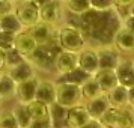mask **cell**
<instances>
[{
  "instance_id": "obj_1",
  "label": "cell",
  "mask_w": 134,
  "mask_h": 128,
  "mask_svg": "<svg viewBox=\"0 0 134 128\" xmlns=\"http://www.w3.org/2000/svg\"><path fill=\"white\" fill-rule=\"evenodd\" d=\"M81 26L80 30L83 35L91 39H95L98 42L104 41V45H109L107 42L113 41L116 30L121 27V20L113 12V8L105 9V11H97V9H89L87 12L80 15Z\"/></svg>"
},
{
  "instance_id": "obj_2",
  "label": "cell",
  "mask_w": 134,
  "mask_h": 128,
  "mask_svg": "<svg viewBox=\"0 0 134 128\" xmlns=\"http://www.w3.org/2000/svg\"><path fill=\"white\" fill-rule=\"evenodd\" d=\"M56 42L59 45V48L74 51V53H79L80 50H83L87 45V41H86V36L83 35V32L77 27H72V26L68 24H63L62 27L57 29Z\"/></svg>"
},
{
  "instance_id": "obj_3",
  "label": "cell",
  "mask_w": 134,
  "mask_h": 128,
  "mask_svg": "<svg viewBox=\"0 0 134 128\" xmlns=\"http://www.w3.org/2000/svg\"><path fill=\"white\" fill-rule=\"evenodd\" d=\"M59 45L57 42L53 44H39L35 47V50L32 51L30 54L27 56L26 59L29 62H32V65L41 69H48L53 66V62H54L56 53L59 51Z\"/></svg>"
},
{
  "instance_id": "obj_4",
  "label": "cell",
  "mask_w": 134,
  "mask_h": 128,
  "mask_svg": "<svg viewBox=\"0 0 134 128\" xmlns=\"http://www.w3.org/2000/svg\"><path fill=\"white\" fill-rule=\"evenodd\" d=\"M83 95L80 86L66 83V81H56V104L63 109H69L81 103Z\"/></svg>"
},
{
  "instance_id": "obj_5",
  "label": "cell",
  "mask_w": 134,
  "mask_h": 128,
  "mask_svg": "<svg viewBox=\"0 0 134 128\" xmlns=\"http://www.w3.org/2000/svg\"><path fill=\"white\" fill-rule=\"evenodd\" d=\"M14 12L18 17L21 26L27 29L39 21V6H36L32 0H20L17 6L14 8Z\"/></svg>"
},
{
  "instance_id": "obj_6",
  "label": "cell",
  "mask_w": 134,
  "mask_h": 128,
  "mask_svg": "<svg viewBox=\"0 0 134 128\" xmlns=\"http://www.w3.org/2000/svg\"><path fill=\"white\" fill-rule=\"evenodd\" d=\"M32 38L36 41V44H53L56 42V35H57V27L54 24H50L45 21H38L33 26L27 27Z\"/></svg>"
},
{
  "instance_id": "obj_7",
  "label": "cell",
  "mask_w": 134,
  "mask_h": 128,
  "mask_svg": "<svg viewBox=\"0 0 134 128\" xmlns=\"http://www.w3.org/2000/svg\"><path fill=\"white\" fill-rule=\"evenodd\" d=\"M29 107V112H30L32 116V122L29 128L32 127H53L51 124V116H50V105L41 103V101H36L33 99L27 104Z\"/></svg>"
},
{
  "instance_id": "obj_8",
  "label": "cell",
  "mask_w": 134,
  "mask_h": 128,
  "mask_svg": "<svg viewBox=\"0 0 134 128\" xmlns=\"http://www.w3.org/2000/svg\"><path fill=\"white\" fill-rule=\"evenodd\" d=\"M62 0H48L47 3H44L39 8V20L50 23V24L57 26L63 18V6H62Z\"/></svg>"
},
{
  "instance_id": "obj_9",
  "label": "cell",
  "mask_w": 134,
  "mask_h": 128,
  "mask_svg": "<svg viewBox=\"0 0 134 128\" xmlns=\"http://www.w3.org/2000/svg\"><path fill=\"white\" fill-rule=\"evenodd\" d=\"M95 50H97L99 69H115L118 63L122 60V53L110 45H101Z\"/></svg>"
},
{
  "instance_id": "obj_10",
  "label": "cell",
  "mask_w": 134,
  "mask_h": 128,
  "mask_svg": "<svg viewBox=\"0 0 134 128\" xmlns=\"http://www.w3.org/2000/svg\"><path fill=\"white\" fill-rule=\"evenodd\" d=\"M53 66L59 74H66L72 71L74 68L79 66V56L74 51H68V50H59L56 53Z\"/></svg>"
},
{
  "instance_id": "obj_11",
  "label": "cell",
  "mask_w": 134,
  "mask_h": 128,
  "mask_svg": "<svg viewBox=\"0 0 134 128\" xmlns=\"http://www.w3.org/2000/svg\"><path fill=\"white\" fill-rule=\"evenodd\" d=\"M91 119V115L86 109V105L77 104L74 107L66 109V118H65V125L69 128H83L86 122Z\"/></svg>"
},
{
  "instance_id": "obj_12",
  "label": "cell",
  "mask_w": 134,
  "mask_h": 128,
  "mask_svg": "<svg viewBox=\"0 0 134 128\" xmlns=\"http://www.w3.org/2000/svg\"><path fill=\"white\" fill-rule=\"evenodd\" d=\"M38 83H39V79H38V77H30V79L24 80V81L17 83V87H15V97H17V99H18V103L29 104L30 101L35 99Z\"/></svg>"
},
{
  "instance_id": "obj_13",
  "label": "cell",
  "mask_w": 134,
  "mask_h": 128,
  "mask_svg": "<svg viewBox=\"0 0 134 128\" xmlns=\"http://www.w3.org/2000/svg\"><path fill=\"white\" fill-rule=\"evenodd\" d=\"M79 66L81 69H85L87 74H93L99 69V63H98V56H97V50L92 48V47H87L86 45L83 50H80L79 53Z\"/></svg>"
},
{
  "instance_id": "obj_14",
  "label": "cell",
  "mask_w": 134,
  "mask_h": 128,
  "mask_svg": "<svg viewBox=\"0 0 134 128\" xmlns=\"http://www.w3.org/2000/svg\"><path fill=\"white\" fill-rule=\"evenodd\" d=\"M113 44H115V48H118L122 54L134 53V32L121 26L113 36Z\"/></svg>"
},
{
  "instance_id": "obj_15",
  "label": "cell",
  "mask_w": 134,
  "mask_h": 128,
  "mask_svg": "<svg viewBox=\"0 0 134 128\" xmlns=\"http://www.w3.org/2000/svg\"><path fill=\"white\" fill-rule=\"evenodd\" d=\"M115 74L116 79H118V83L125 87H130V86L134 85V65L133 60H125L122 57V60L118 63V66L115 68Z\"/></svg>"
},
{
  "instance_id": "obj_16",
  "label": "cell",
  "mask_w": 134,
  "mask_h": 128,
  "mask_svg": "<svg viewBox=\"0 0 134 128\" xmlns=\"http://www.w3.org/2000/svg\"><path fill=\"white\" fill-rule=\"evenodd\" d=\"M8 74L11 75V79L15 83H20V81H24V80L30 79V77H35V66L32 65V62L24 59V60H21L17 65L8 68Z\"/></svg>"
},
{
  "instance_id": "obj_17",
  "label": "cell",
  "mask_w": 134,
  "mask_h": 128,
  "mask_svg": "<svg viewBox=\"0 0 134 128\" xmlns=\"http://www.w3.org/2000/svg\"><path fill=\"white\" fill-rule=\"evenodd\" d=\"M35 99L47 104V105L54 104L56 103V81H50V80L39 81L36 87Z\"/></svg>"
},
{
  "instance_id": "obj_18",
  "label": "cell",
  "mask_w": 134,
  "mask_h": 128,
  "mask_svg": "<svg viewBox=\"0 0 134 128\" xmlns=\"http://www.w3.org/2000/svg\"><path fill=\"white\" fill-rule=\"evenodd\" d=\"M38 44L36 41L32 38V35L29 33V30H20L15 33V39H14V47L18 50L21 54L24 56V57H27V56L30 54L32 51L35 50V47H36Z\"/></svg>"
},
{
  "instance_id": "obj_19",
  "label": "cell",
  "mask_w": 134,
  "mask_h": 128,
  "mask_svg": "<svg viewBox=\"0 0 134 128\" xmlns=\"http://www.w3.org/2000/svg\"><path fill=\"white\" fill-rule=\"evenodd\" d=\"M93 79L97 80V83L99 85L103 93H107L110 89H113L118 83V79H116L115 69H98L97 73L92 75Z\"/></svg>"
},
{
  "instance_id": "obj_20",
  "label": "cell",
  "mask_w": 134,
  "mask_h": 128,
  "mask_svg": "<svg viewBox=\"0 0 134 128\" xmlns=\"http://www.w3.org/2000/svg\"><path fill=\"white\" fill-rule=\"evenodd\" d=\"M109 107H110V101L105 93H101V95L92 98V99H87V104H86V109L89 112L91 118H97V119H99Z\"/></svg>"
},
{
  "instance_id": "obj_21",
  "label": "cell",
  "mask_w": 134,
  "mask_h": 128,
  "mask_svg": "<svg viewBox=\"0 0 134 128\" xmlns=\"http://www.w3.org/2000/svg\"><path fill=\"white\" fill-rule=\"evenodd\" d=\"M105 95L109 98L110 105H113V107L122 109V107H127L128 105V87H125V86L116 85Z\"/></svg>"
},
{
  "instance_id": "obj_22",
  "label": "cell",
  "mask_w": 134,
  "mask_h": 128,
  "mask_svg": "<svg viewBox=\"0 0 134 128\" xmlns=\"http://www.w3.org/2000/svg\"><path fill=\"white\" fill-rule=\"evenodd\" d=\"M0 29H2V30H6V32L17 33V32L23 30L24 27L21 26L18 17L15 15V12L11 11V12H8V14H5V15L0 17Z\"/></svg>"
},
{
  "instance_id": "obj_23",
  "label": "cell",
  "mask_w": 134,
  "mask_h": 128,
  "mask_svg": "<svg viewBox=\"0 0 134 128\" xmlns=\"http://www.w3.org/2000/svg\"><path fill=\"white\" fill-rule=\"evenodd\" d=\"M89 77H91V74H87L85 69H81L80 66H77L66 74H60V79L57 80V81H66V83H72V85L81 86Z\"/></svg>"
},
{
  "instance_id": "obj_24",
  "label": "cell",
  "mask_w": 134,
  "mask_h": 128,
  "mask_svg": "<svg viewBox=\"0 0 134 128\" xmlns=\"http://www.w3.org/2000/svg\"><path fill=\"white\" fill-rule=\"evenodd\" d=\"M12 115L15 116L17 124H18L20 128H29V125H30V122H32V116H30L27 104L18 103L12 109Z\"/></svg>"
},
{
  "instance_id": "obj_25",
  "label": "cell",
  "mask_w": 134,
  "mask_h": 128,
  "mask_svg": "<svg viewBox=\"0 0 134 128\" xmlns=\"http://www.w3.org/2000/svg\"><path fill=\"white\" fill-rule=\"evenodd\" d=\"M15 87H17V83L11 79L9 74H0V95L3 99L15 97Z\"/></svg>"
},
{
  "instance_id": "obj_26",
  "label": "cell",
  "mask_w": 134,
  "mask_h": 128,
  "mask_svg": "<svg viewBox=\"0 0 134 128\" xmlns=\"http://www.w3.org/2000/svg\"><path fill=\"white\" fill-rule=\"evenodd\" d=\"M80 89H81V95H83L85 99H92V98H95V97H98V95L103 93L99 85L97 83V80L93 79L92 75L80 86Z\"/></svg>"
},
{
  "instance_id": "obj_27",
  "label": "cell",
  "mask_w": 134,
  "mask_h": 128,
  "mask_svg": "<svg viewBox=\"0 0 134 128\" xmlns=\"http://www.w3.org/2000/svg\"><path fill=\"white\" fill-rule=\"evenodd\" d=\"M119 115H121V109L110 105L109 109H107V110L103 113V116L99 118V121L103 122L104 127H115V128H118Z\"/></svg>"
},
{
  "instance_id": "obj_28",
  "label": "cell",
  "mask_w": 134,
  "mask_h": 128,
  "mask_svg": "<svg viewBox=\"0 0 134 128\" xmlns=\"http://www.w3.org/2000/svg\"><path fill=\"white\" fill-rule=\"evenodd\" d=\"M63 3H65V8L69 12L77 14V15H81V14L87 12L91 9V2L89 0H66Z\"/></svg>"
},
{
  "instance_id": "obj_29",
  "label": "cell",
  "mask_w": 134,
  "mask_h": 128,
  "mask_svg": "<svg viewBox=\"0 0 134 128\" xmlns=\"http://www.w3.org/2000/svg\"><path fill=\"white\" fill-rule=\"evenodd\" d=\"M3 59H5V68H11L14 65L20 63L21 60H24L26 57L15 47H12V48H8L3 51Z\"/></svg>"
},
{
  "instance_id": "obj_30",
  "label": "cell",
  "mask_w": 134,
  "mask_h": 128,
  "mask_svg": "<svg viewBox=\"0 0 134 128\" xmlns=\"http://www.w3.org/2000/svg\"><path fill=\"white\" fill-rule=\"evenodd\" d=\"M0 128H18L17 119L12 115V112L0 113Z\"/></svg>"
},
{
  "instance_id": "obj_31",
  "label": "cell",
  "mask_w": 134,
  "mask_h": 128,
  "mask_svg": "<svg viewBox=\"0 0 134 128\" xmlns=\"http://www.w3.org/2000/svg\"><path fill=\"white\" fill-rule=\"evenodd\" d=\"M14 39H15V33L6 30H0V50H8L14 47Z\"/></svg>"
},
{
  "instance_id": "obj_32",
  "label": "cell",
  "mask_w": 134,
  "mask_h": 128,
  "mask_svg": "<svg viewBox=\"0 0 134 128\" xmlns=\"http://www.w3.org/2000/svg\"><path fill=\"white\" fill-rule=\"evenodd\" d=\"M89 2H91V8L97 11H105L110 8H115L111 0H89Z\"/></svg>"
},
{
  "instance_id": "obj_33",
  "label": "cell",
  "mask_w": 134,
  "mask_h": 128,
  "mask_svg": "<svg viewBox=\"0 0 134 128\" xmlns=\"http://www.w3.org/2000/svg\"><path fill=\"white\" fill-rule=\"evenodd\" d=\"M121 26L125 27V29H128V30L134 32V15H130V14H128L127 17H124V18L121 20Z\"/></svg>"
},
{
  "instance_id": "obj_34",
  "label": "cell",
  "mask_w": 134,
  "mask_h": 128,
  "mask_svg": "<svg viewBox=\"0 0 134 128\" xmlns=\"http://www.w3.org/2000/svg\"><path fill=\"white\" fill-rule=\"evenodd\" d=\"M14 11V2H5V0H0V17L5 15V14Z\"/></svg>"
},
{
  "instance_id": "obj_35",
  "label": "cell",
  "mask_w": 134,
  "mask_h": 128,
  "mask_svg": "<svg viewBox=\"0 0 134 128\" xmlns=\"http://www.w3.org/2000/svg\"><path fill=\"white\" fill-rule=\"evenodd\" d=\"M85 127H87V128H104V125H103V122L99 121V119H97V118H91L89 121L86 122Z\"/></svg>"
},
{
  "instance_id": "obj_36",
  "label": "cell",
  "mask_w": 134,
  "mask_h": 128,
  "mask_svg": "<svg viewBox=\"0 0 134 128\" xmlns=\"http://www.w3.org/2000/svg\"><path fill=\"white\" fill-rule=\"evenodd\" d=\"M113 2V6H118V8H128L131 5L133 0H111Z\"/></svg>"
},
{
  "instance_id": "obj_37",
  "label": "cell",
  "mask_w": 134,
  "mask_h": 128,
  "mask_svg": "<svg viewBox=\"0 0 134 128\" xmlns=\"http://www.w3.org/2000/svg\"><path fill=\"white\" fill-rule=\"evenodd\" d=\"M128 105L134 109V85L128 87Z\"/></svg>"
},
{
  "instance_id": "obj_38",
  "label": "cell",
  "mask_w": 134,
  "mask_h": 128,
  "mask_svg": "<svg viewBox=\"0 0 134 128\" xmlns=\"http://www.w3.org/2000/svg\"><path fill=\"white\" fill-rule=\"evenodd\" d=\"M5 68V59H3V50H0V73Z\"/></svg>"
},
{
  "instance_id": "obj_39",
  "label": "cell",
  "mask_w": 134,
  "mask_h": 128,
  "mask_svg": "<svg viewBox=\"0 0 134 128\" xmlns=\"http://www.w3.org/2000/svg\"><path fill=\"white\" fill-rule=\"evenodd\" d=\"M32 2H33V3H35V5H36V6H42L44 3H47V2H48V0H32Z\"/></svg>"
},
{
  "instance_id": "obj_40",
  "label": "cell",
  "mask_w": 134,
  "mask_h": 128,
  "mask_svg": "<svg viewBox=\"0 0 134 128\" xmlns=\"http://www.w3.org/2000/svg\"><path fill=\"white\" fill-rule=\"evenodd\" d=\"M128 14H130V15H134V0L131 2V5L128 6Z\"/></svg>"
},
{
  "instance_id": "obj_41",
  "label": "cell",
  "mask_w": 134,
  "mask_h": 128,
  "mask_svg": "<svg viewBox=\"0 0 134 128\" xmlns=\"http://www.w3.org/2000/svg\"><path fill=\"white\" fill-rule=\"evenodd\" d=\"M2 103H3V98H2V95H0V105H2Z\"/></svg>"
},
{
  "instance_id": "obj_42",
  "label": "cell",
  "mask_w": 134,
  "mask_h": 128,
  "mask_svg": "<svg viewBox=\"0 0 134 128\" xmlns=\"http://www.w3.org/2000/svg\"><path fill=\"white\" fill-rule=\"evenodd\" d=\"M133 127H134V109H133Z\"/></svg>"
},
{
  "instance_id": "obj_43",
  "label": "cell",
  "mask_w": 134,
  "mask_h": 128,
  "mask_svg": "<svg viewBox=\"0 0 134 128\" xmlns=\"http://www.w3.org/2000/svg\"><path fill=\"white\" fill-rule=\"evenodd\" d=\"M12 2H14V3H17V2H20V0H12Z\"/></svg>"
},
{
  "instance_id": "obj_44",
  "label": "cell",
  "mask_w": 134,
  "mask_h": 128,
  "mask_svg": "<svg viewBox=\"0 0 134 128\" xmlns=\"http://www.w3.org/2000/svg\"><path fill=\"white\" fill-rule=\"evenodd\" d=\"M5 2H12V0H5Z\"/></svg>"
},
{
  "instance_id": "obj_45",
  "label": "cell",
  "mask_w": 134,
  "mask_h": 128,
  "mask_svg": "<svg viewBox=\"0 0 134 128\" xmlns=\"http://www.w3.org/2000/svg\"><path fill=\"white\" fill-rule=\"evenodd\" d=\"M62 2H66V0H62Z\"/></svg>"
},
{
  "instance_id": "obj_46",
  "label": "cell",
  "mask_w": 134,
  "mask_h": 128,
  "mask_svg": "<svg viewBox=\"0 0 134 128\" xmlns=\"http://www.w3.org/2000/svg\"><path fill=\"white\" fill-rule=\"evenodd\" d=\"M133 65H134V60H133Z\"/></svg>"
},
{
  "instance_id": "obj_47",
  "label": "cell",
  "mask_w": 134,
  "mask_h": 128,
  "mask_svg": "<svg viewBox=\"0 0 134 128\" xmlns=\"http://www.w3.org/2000/svg\"><path fill=\"white\" fill-rule=\"evenodd\" d=\"M0 30H2V29H0Z\"/></svg>"
}]
</instances>
